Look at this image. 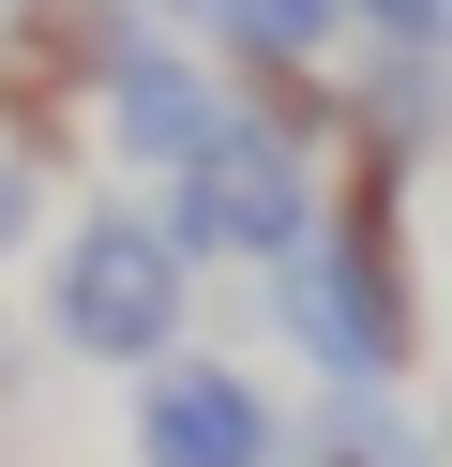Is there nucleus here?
I'll list each match as a JSON object with an SVG mask.
<instances>
[{
    "label": "nucleus",
    "mask_w": 452,
    "mask_h": 467,
    "mask_svg": "<svg viewBox=\"0 0 452 467\" xmlns=\"http://www.w3.org/2000/svg\"><path fill=\"white\" fill-rule=\"evenodd\" d=\"M181 317H196V256L151 226V196H106V212L60 226V256H46V332L76 347V362L151 377V362H181Z\"/></svg>",
    "instance_id": "1"
},
{
    "label": "nucleus",
    "mask_w": 452,
    "mask_h": 467,
    "mask_svg": "<svg viewBox=\"0 0 452 467\" xmlns=\"http://www.w3.org/2000/svg\"><path fill=\"white\" fill-rule=\"evenodd\" d=\"M151 46V0H0V136L30 166H76V121H106Z\"/></svg>",
    "instance_id": "2"
},
{
    "label": "nucleus",
    "mask_w": 452,
    "mask_h": 467,
    "mask_svg": "<svg viewBox=\"0 0 452 467\" xmlns=\"http://www.w3.org/2000/svg\"><path fill=\"white\" fill-rule=\"evenodd\" d=\"M211 61H362V16L347 0H226V16H211Z\"/></svg>",
    "instance_id": "7"
},
{
    "label": "nucleus",
    "mask_w": 452,
    "mask_h": 467,
    "mask_svg": "<svg viewBox=\"0 0 452 467\" xmlns=\"http://www.w3.org/2000/svg\"><path fill=\"white\" fill-rule=\"evenodd\" d=\"M287 452V407L257 392L241 362H151L136 377V467H271Z\"/></svg>",
    "instance_id": "5"
},
{
    "label": "nucleus",
    "mask_w": 452,
    "mask_h": 467,
    "mask_svg": "<svg viewBox=\"0 0 452 467\" xmlns=\"http://www.w3.org/2000/svg\"><path fill=\"white\" fill-rule=\"evenodd\" d=\"M347 151L437 166V151H452V61H422V46H362V61H347Z\"/></svg>",
    "instance_id": "6"
},
{
    "label": "nucleus",
    "mask_w": 452,
    "mask_h": 467,
    "mask_svg": "<svg viewBox=\"0 0 452 467\" xmlns=\"http://www.w3.org/2000/svg\"><path fill=\"white\" fill-rule=\"evenodd\" d=\"M30 226H46V166H30L16 136H0V272L30 256Z\"/></svg>",
    "instance_id": "10"
},
{
    "label": "nucleus",
    "mask_w": 452,
    "mask_h": 467,
    "mask_svg": "<svg viewBox=\"0 0 452 467\" xmlns=\"http://www.w3.org/2000/svg\"><path fill=\"white\" fill-rule=\"evenodd\" d=\"M151 226H166L196 272H287V256H317V226H331V166L241 136L226 166H196V182L151 196Z\"/></svg>",
    "instance_id": "3"
},
{
    "label": "nucleus",
    "mask_w": 452,
    "mask_h": 467,
    "mask_svg": "<svg viewBox=\"0 0 452 467\" xmlns=\"http://www.w3.org/2000/svg\"><path fill=\"white\" fill-rule=\"evenodd\" d=\"M106 151L136 166L151 196L196 182V166H226V151H241V76L211 61V46H151V61L106 91Z\"/></svg>",
    "instance_id": "4"
},
{
    "label": "nucleus",
    "mask_w": 452,
    "mask_h": 467,
    "mask_svg": "<svg viewBox=\"0 0 452 467\" xmlns=\"http://www.w3.org/2000/svg\"><path fill=\"white\" fill-rule=\"evenodd\" d=\"M317 467H437V437L407 422V392H317Z\"/></svg>",
    "instance_id": "8"
},
{
    "label": "nucleus",
    "mask_w": 452,
    "mask_h": 467,
    "mask_svg": "<svg viewBox=\"0 0 452 467\" xmlns=\"http://www.w3.org/2000/svg\"><path fill=\"white\" fill-rule=\"evenodd\" d=\"M362 46H422V61H452V0H347Z\"/></svg>",
    "instance_id": "9"
}]
</instances>
